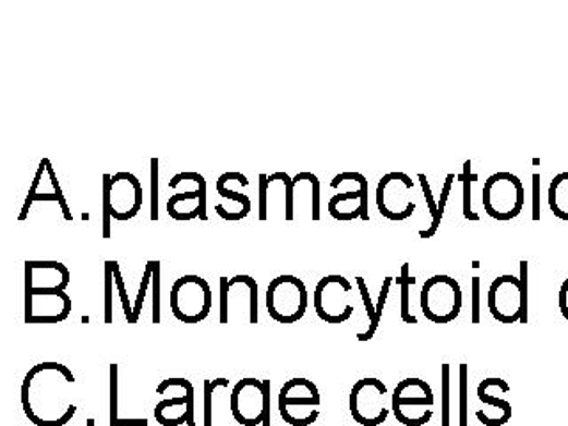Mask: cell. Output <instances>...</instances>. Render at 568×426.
I'll use <instances>...</instances> for the list:
<instances>
[{"mask_svg":"<svg viewBox=\"0 0 568 426\" xmlns=\"http://www.w3.org/2000/svg\"><path fill=\"white\" fill-rule=\"evenodd\" d=\"M217 194H219V196L222 197L225 202H230V205L237 206V210L240 211L242 219H245V217L251 214V208H253V205H251V199H249V196H245V194H242V192L234 191L231 185L222 182V180H217Z\"/></svg>","mask_w":568,"mask_h":426,"instance_id":"27","label":"cell"},{"mask_svg":"<svg viewBox=\"0 0 568 426\" xmlns=\"http://www.w3.org/2000/svg\"><path fill=\"white\" fill-rule=\"evenodd\" d=\"M268 174H259V221H267L268 219Z\"/></svg>","mask_w":568,"mask_h":426,"instance_id":"35","label":"cell"},{"mask_svg":"<svg viewBox=\"0 0 568 426\" xmlns=\"http://www.w3.org/2000/svg\"><path fill=\"white\" fill-rule=\"evenodd\" d=\"M228 379L205 380V426H212V397L217 388H228Z\"/></svg>","mask_w":568,"mask_h":426,"instance_id":"33","label":"cell"},{"mask_svg":"<svg viewBox=\"0 0 568 426\" xmlns=\"http://www.w3.org/2000/svg\"><path fill=\"white\" fill-rule=\"evenodd\" d=\"M171 312L183 324H200L206 320L214 304V293L206 279L196 273L178 278L171 287Z\"/></svg>","mask_w":568,"mask_h":426,"instance_id":"8","label":"cell"},{"mask_svg":"<svg viewBox=\"0 0 568 426\" xmlns=\"http://www.w3.org/2000/svg\"><path fill=\"white\" fill-rule=\"evenodd\" d=\"M112 270H114L116 290L120 295L121 306H123L124 318L129 324H134V306H132V299H130L126 283H124L123 273H121L120 264L112 261Z\"/></svg>","mask_w":568,"mask_h":426,"instance_id":"30","label":"cell"},{"mask_svg":"<svg viewBox=\"0 0 568 426\" xmlns=\"http://www.w3.org/2000/svg\"><path fill=\"white\" fill-rule=\"evenodd\" d=\"M114 270L112 259L106 261V324H112V297H114Z\"/></svg>","mask_w":568,"mask_h":426,"instance_id":"32","label":"cell"},{"mask_svg":"<svg viewBox=\"0 0 568 426\" xmlns=\"http://www.w3.org/2000/svg\"><path fill=\"white\" fill-rule=\"evenodd\" d=\"M267 312L273 320L290 326L306 315L310 295L302 279L285 273L270 281L265 295Z\"/></svg>","mask_w":568,"mask_h":426,"instance_id":"7","label":"cell"},{"mask_svg":"<svg viewBox=\"0 0 568 426\" xmlns=\"http://www.w3.org/2000/svg\"><path fill=\"white\" fill-rule=\"evenodd\" d=\"M558 306L565 320H568V278L565 279L564 283H561V288H559Z\"/></svg>","mask_w":568,"mask_h":426,"instance_id":"37","label":"cell"},{"mask_svg":"<svg viewBox=\"0 0 568 426\" xmlns=\"http://www.w3.org/2000/svg\"><path fill=\"white\" fill-rule=\"evenodd\" d=\"M352 292V284L343 276L330 273L322 278L313 293V304L318 318L333 326L350 320V316L353 315V306L350 304Z\"/></svg>","mask_w":568,"mask_h":426,"instance_id":"12","label":"cell"},{"mask_svg":"<svg viewBox=\"0 0 568 426\" xmlns=\"http://www.w3.org/2000/svg\"><path fill=\"white\" fill-rule=\"evenodd\" d=\"M510 391L507 380L491 377L480 382L476 389V397L483 405H488L492 411H496L497 426H503L510 422L511 405L505 394Z\"/></svg>","mask_w":568,"mask_h":426,"instance_id":"21","label":"cell"},{"mask_svg":"<svg viewBox=\"0 0 568 426\" xmlns=\"http://www.w3.org/2000/svg\"><path fill=\"white\" fill-rule=\"evenodd\" d=\"M70 313L67 290H25V324H61Z\"/></svg>","mask_w":568,"mask_h":426,"instance_id":"15","label":"cell"},{"mask_svg":"<svg viewBox=\"0 0 568 426\" xmlns=\"http://www.w3.org/2000/svg\"><path fill=\"white\" fill-rule=\"evenodd\" d=\"M462 182V214L468 221H480V216L473 210V183L478 182V174L473 173V162H463L462 173L459 174Z\"/></svg>","mask_w":568,"mask_h":426,"instance_id":"23","label":"cell"},{"mask_svg":"<svg viewBox=\"0 0 568 426\" xmlns=\"http://www.w3.org/2000/svg\"><path fill=\"white\" fill-rule=\"evenodd\" d=\"M418 180H420L421 192H423V196H425L426 208H428V214H431L432 217L431 226L425 228V230H420V236L423 240H428L439 230L443 217H440L439 202H435L434 192H432L431 183H428L426 174H418Z\"/></svg>","mask_w":568,"mask_h":426,"instance_id":"24","label":"cell"},{"mask_svg":"<svg viewBox=\"0 0 568 426\" xmlns=\"http://www.w3.org/2000/svg\"><path fill=\"white\" fill-rule=\"evenodd\" d=\"M152 290H154V316H152V321L160 324V261L158 259H155Z\"/></svg>","mask_w":568,"mask_h":426,"instance_id":"34","label":"cell"},{"mask_svg":"<svg viewBox=\"0 0 568 426\" xmlns=\"http://www.w3.org/2000/svg\"><path fill=\"white\" fill-rule=\"evenodd\" d=\"M482 203L485 214L494 221H513L521 216L525 191L521 178L510 171H497L483 185Z\"/></svg>","mask_w":568,"mask_h":426,"instance_id":"3","label":"cell"},{"mask_svg":"<svg viewBox=\"0 0 568 426\" xmlns=\"http://www.w3.org/2000/svg\"><path fill=\"white\" fill-rule=\"evenodd\" d=\"M349 409L359 425H383L391 412L387 407L386 384L375 377L358 380L350 391Z\"/></svg>","mask_w":568,"mask_h":426,"instance_id":"14","label":"cell"},{"mask_svg":"<svg viewBox=\"0 0 568 426\" xmlns=\"http://www.w3.org/2000/svg\"><path fill=\"white\" fill-rule=\"evenodd\" d=\"M463 293L457 279L437 273L426 279L420 292L421 313L434 324H449L462 313Z\"/></svg>","mask_w":568,"mask_h":426,"instance_id":"5","label":"cell"},{"mask_svg":"<svg viewBox=\"0 0 568 426\" xmlns=\"http://www.w3.org/2000/svg\"><path fill=\"white\" fill-rule=\"evenodd\" d=\"M168 214L174 221H208L206 216V180L203 178L200 187L194 191L178 192L169 197Z\"/></svg>","mask_w":568,"mask_h":426,"instance_id":"20","label":"cell"},{"mask_svg":"<svg viewBox=\"0 0 568 426\" xmlns=\"http://www.w3.org/2000/svg\"><path fill=\"white\" fill-rule=\"evenodd\" d=\"M234 422L240 426H263L270 419V382L247 379L234 384L230 397Z\"/></svg>","mask_w":568,"mask_h":426,"instance_id":"10","label":"cell"},{"mask_svg":"<svg viewBox=\"0 0 568 426\" xmlns=\"http://www.w3.org/2000/svg\"><path fill=\"white\" fill-rule=\"evenodd\" d=\"M110 426H124L118 416V364H110Z\"/></svg>","mask_w":568,"mask_h":426,"instance_id":"31","label":"cell"},{"mask_svg":"<svg viewBox=\"0 0 568 426\" xmlns=\"http://www.w3.org/2000/svg\"><path fill=\"white\" fill-rule=\"evenodd\" d=\"M355 283H358L359 293H361V299H363L364 309H366V313H368V327H366V331L359 332L358 340L359 341H370L372 340L373 336H375V332H377L378 324H380V320H378L377 315V306L373 304L372 295H370L368 284H366V281H364V278H358L355 279Z\"/></svg>","mask_w":568,"mask_h":426,"instance_id":"25","label":"cell"},{"mask_svg":"<svg viewBox=\"0 0 568 426\" xmlns=\"http://www.w3.org/2000/svg\"><path fill=\"white\" fill-rule=\"evenodd\" d=\"M434 389L426 380L409 377L392 391L391 411L401 425L423 426L434 417Z\"/></svg>","mask_w":568,"mask_h":426,"instance_id":"6","label":"cell"},{"mask_svg":"<svg viewBox=\"0 0 568 426\" xmlns=\"http://www.w3.org/2000/svg\"><path fill=\"white\" fill-rule=\"evenodd\" d=\"M220 324L247 321L256 326L258 316V283L245 273L233 278H220Z\"/></svg>","mask_w":568,"mask_h":426,"instance_id":"4","label":"cell"},{"mask_svg":"<svg viewBox=\"0 0 568 426\" xmlns=\"http://www.w3.org/2000/svg\"><path fill=\"white\" fill-rule=\"evenodd\" d=\"M411 265H401V272L397 281L401 288V320L406 324H418V318L411 313V288L415 284L414 276H411Z\"/></svg>","mask_w":568,"mask_h":426,"instance_id":"26","label":"cell"},{"mask_svg":"<svg viewBox=\"0 0 568 426\" xmlns=\"http://www.w3.org/2000/svg\"><path fill=\"white\" fill-rule=\"evenodd\" d=\"M72 369L56 361L36 364L22 382V407L36 426H64L72 422L77 405L72 402L75 391Z\"/></svg>","mask_w":568,"mask_h":426,"instance_id":"1","label":"cell"},{"mask_svg":"<svg viewBox=\"0 0 568 426\" xmlns=\"http://www.w3.org/2000/svg\"><path fill=\"white\" fill-rule=\"evenodd\" d=\"M152 221H158V158H152Z\"/></svg>","mask_w":568,"mask_h":426,"instance_id":"36","label":"cell"},{"mask_svg":"<svg viewBox=\"0 0 568 426\" xmlns=\"http://www.w3.org/2000/svg\"><path fill=\"white\" fill-rule=\"evenodd\" d=\"M547 205L556 219L568 222V171H561L551 180Z\"/></svg>","mask_w":568,"mask_h":426,"instance_id":"22","label":"cell"},{"mask_svg":"<svg viewBox=\"0 0 568 426\" xmlns=\"http://www.w3.org/2000/svg\"><path fill=\"white\" fill-rule=\"evenodd\" d=\"M533 192H535V202H533V219H535V221H539V219H540V210H539L540 174H533Z\"/></svg>","mask_w":568,"mask_h":426,"instance_id":"38","label":"cell"},{"mask_svg":"<svg viewBox=\"0 0 568 426\" xmlns=\"http://www.w3.org/2000/svg\"><path fill=\"white\" fill-rule=\"evenodd\" d=\"M274 182H282V185H285V219L293 221V216H295V210H293V196H295L293 194V188H295L293 180L285 171H276L274 174H268V183Z\"/></svg>","mask_w":568,"mask_h":426,"instance_id":"29","label":"cell"},{"mask_svg":"<svg viewBox=\"0 0 568 426\" xmlns=\"http://www.w3.org/2000/svg\"><path fill=\"white\" fill-rule=\"evenodd\" d=\"M519 278L505 273L494 279L488 288L487 304L491 315L501 324L528 321V261H521Z\"/></svg>","mask_w":568,"mask_h":426,"instance_id":"2","label":"cell"},{"mask_svg":"<svg viewBox=\"0 0 568 426\" xmlns=\"http://www.w3.org/2000/svg\"><path fill=\"white\" fill-rule=\"evenodd\" d=\"M154 269H155V259L148 261L146 267L143 270V278H141V283H138L137 295H135L134 301V324H137L138 316L143 313L144 301H146V295H148L149 288H152V281H154Z\"/></svg>","mask_w":568,"mask_h":426,"instance_id":"28","label":"cell"},{"mask_svg":"<svg viewBox=\"0 0 568 426\" xmlns=\"http://www.w3.org/2000/svg\"><path fill=\"white\" fill-rule=\"evenodd\" d=\"M38 202H53L61 206L64 221H73L72 210L68 206L67 197L62 192L61 183H59L58 173L53 169L50 158H41L38 171L34 177L33 185H31L27 197H25L24 206H22V214L19 216V221L24 222L29 217L31 206Z\"/></svg>","mask_w":568,"mask_h":426,"instance_id":"16","label":"cell"},{"mask_svg":"<svg viewBox=\"0 0 568 426\" xmlns=\"http://www.w3.org/2000/svg\"><path fill=\"white\" fill-rule=\"evenodd\" d=\"M101 194L109 199L110 217L114 221H130L143 210V185L141 180L129 171L104 174Z\"/></svg>","mask_w":568,"mask_h":426,"instance_id":"13","label":"cell"},{"mask_svg":"<svg viewBox=\"0 0 568 426\" xmlns=\"http://www.w3.org/2000/svg\"><path fill=\"white\" fill-rule=\"evenodd\" d=\"M414 180L403 171L384 174L377 185V208L387 221H406L412 217L418 203L414 197Z\"/></svg>","mask_w":568,"mask_h":426,"instance_id":"11","label":"cell"},{"mask_svg":"<svg viewBox=\"0 0 568 426\" xmlns=\"http://www.w3.org/2000/svg\"><path fill=\"white\" fill-rule=\"evenodd\" d=\"M263 426H270V419H268V422L265 423V425H263Z\"/></svg>","mask_w":568,"mask_h":426,"instance_id":"39","label":"cell"},{"mask_svg":"<svg viewBox=\"0 0 568 426\" xmlns=\"http://www.w3.org/2000/svg\"><path fill=\"white\" fill-rule=\"evenodd\" d=\"M321 403V391L316 388V384L302 377L288 380L277 398L279 414L285 423L292 426L313 425L321 414L318 412Z\"/></svg>","mask_w":568,"mask_h":426,"instance_id":"9","label":"cell"},{"mask_svg":"<svg viewBox=\"0 0 568 426\" xmlns=\"http://www.w3.org/2000/svg\"><path fill=\"white\" fill-rule=\"evenodd\" d=\"M327 210L336 221L347 222L353 221V219L370 221L368 180H366V177L363 174L358 185L350 191L338 192L330 197Z\"/></svg>","mask_w":568,"mask_h":426,"instance_id":"17","label":"cell"},{"mask_svg":"<svg viewBox=\"0 0 568 426\" xmlns=\"http://www.w3.org/2000/svg\"><path fill=\"white\" fill-rule=\"evenodd\" d=\"M72 272L61 261H25V290H67Z\"/></svg>","mask_w":568,"mask_h":426,"instance_id":"19","label":"cell"},{"mask_svg":"<svg viewBox=\"0 0 568 426\" xmlns=\"http://www.w3.org/2000/svg\"><path fill=\"white\" fill-rule=\"evenodd\" d=\"M194 386L185 379L182 393L164 394L155 407V419L162 426H194Z\"/></svg>","mask_w":568,"mask_h":426,"instance_id":"18","label":"cell"}]
</instances>
